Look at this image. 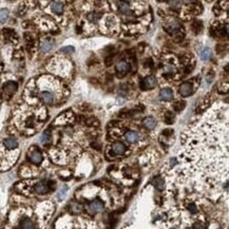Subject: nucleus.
<instances>
[{"instance_id":"1","label":"nucleus","mask_w":229,"mask_h":229,"mask_svg":"<svg viewBox=\"0 0 229 229\" xmlns=\"http://www.w3.org/2000/svg\"><path fill=\"white\" fill-rule=\"evenodd\" d=\"M54 185L53 182H40L38 184H36L35 186V191L37 192L38 194H45L47 192L50 191L52 189V186Z\"/></svg>"},{"instance_id":"2","label":"nucleus","mask_w":229,"mask_h":229,"mask_svg":"<svg viewBox=\"0 0 229 229\" xmlns=\"http://www.w3.org/2000/svg\"><path fill=\"white\" fill-rule=\"evenodd\" d=\"M158 80L154 76H148L141 81V89L143 90H150L156 87Z\"/></svg>"},{"instance_id":"3","label":"nucleus","mask_w":229,"mask_h":229,"mask_svg":"<svg viewBox=\"0 0 229 229\" xmlns=\"http://www.w3.org/2000/svg\"><path fill=\"white\" fill-rule=\"evenodd\" d=\"M193 86H192V84H190V82H184V84H181V87H179V94L182 95L183 97H187V96H190L192 93H193Z\"/></svg>"},{"instance_id":"4","label":"nucleus","mask_w":229,"mask_h":229,"mask_svg":"<svg viewBox=\"0 0 229 229\" xmlns=\"http://www.w3.org/2000/svg\"><path fill=\"white\" fill-rule=\"evenodd\" d=\"M28 156H29V159L31 162H32L33 164H40L41 162H42V154L39 150H37V149H35V150H32L31 152H29L28 154Z\"/></svg>"},{"instance_id":"5","label":"nucleus","mask_w":229,"mask_h":229,"mask_svg":"<svg viewBox=\"0 0 229 229\" xmlns=\"http://www.w3.org/2000/svg\"><path fill=\"white\" fill-rule=\"evenodd\" d=\"M104 203L100 200H94L93 202L90 203L89 205V210L91 213H96V212H100L102 210H104Z\"/></svg>"},{"instance_id":"6","label":"nucleus","mask_w":229,"mask_h":229,"mask_svg":"<svg viewBox=\"0 0 229 229\" xmlns=\"http://www.w3.org/2000/svg\"><path fill=\"white\" fill-rule=\"evenodd\" d=\"M40 99H41V102H45V105H51L54 102L55 97H54L53 93H51V92H49V91H45L40 94Z\"/></svg>"},{"instance_id":"7","label":"nucleus","mask_w":229,"mask_h":229,"mask_svg":"<svg viewBox=\"0 0 229 229\" xmlns=\"http://www.w3.org/2000/svg\"><path fill=\"white\" fill-rule=\"evenodd\" d=\"M112 151L114 154H117V155H120V154H123L126 151V146L123 145L120 141H116L112 145Z\"/></svg>"},{"instance_id":"8","label":"nucleus","mask_w":229,"mask_h":229,"mask_svg":"<svg viewBox=\"0 0 229 229\" xmlns=\"http://www.w3.org/2000/svg\"><path fill=\"white\" fill-rule=\"evenodd\" d=\"M17 84L15 81H7L6 84H3V90L7 94H13L17 90Z\"/></svg>"},{"instance_id":"9","label":"nucleus","mask_w":229,"mask_h":229,"mask_svg":"<svg viewBox=\"0 0 229 229\" xmlns=\"http://www.w3.org/2000/svg\"><path fill=\"white\" fill-rule=\"evenodd\" d=\"M125 137L129 143H136L138 140V138H140V135L135 131H127L125 133Z\"/></svg>"},{"instance_id":"10","label":"nucleus","mask_w":229,"mask_h":229,"mask_svg":"<svg viewBox=\"0 0 229 229\" xmlns=\"http://www.w3.org/2000/svg\"><path fill=\"white\" fill-rule=\"evenodd\" d=\"M161 98L163 100H166V102L171 100L172 98H173V92H172V90L169 89V88L162 90L161 91Z\"/></svg>"},{"instance_id":"11","label":"nucleus","mask_w":229,"mask_h":229,"mask_svg":"<svg viewBox=\"0 0 229 229\" xmlns=\"http://www.w3.org/2000/svg\"><path fill=\"white\" fill-rule=\"evenodd\" d=\"M129 70V63L125 60H120L117 63L116 65V71L119 72V73L126 74V72Z\"/></svg>"},{"instance_id":"12","label":"nucleus","mask_w":229,"mask_h":229,"mask_svg":"<svg viewBox=\"0 0 229 229\" xmlns=\"http://www.w3.org/2000/svg\"><path fill=\"white\" fill-rule=\"evenodd\" d=\"M153 186L155 187L158 191H163L165 189V181L163 177H161V176L155 177V179H153Z\"/></svg>"},{"instance_id":"13","label":"nucleus","mask_w":229,"mask_h":229,"mask_svg":"<svg viewBox=\"0 0 229 229\" xmlns=\"http://www.w3.org/2000/svg\"><path fill=\"white\" fill-rule=\"evenodd\" d=\"M143 123L148 130H152L156 126V120L154 119L153 117H146L145 119L143 120Z\"/></svg>"},{"instance_id":"14","label":"nucleus","mask_w":229,"mask_h":229,"mask_svg":"<svg viewBox=\"0 0 229 229\" xmlns=\"http://www.w3.org/2000/svg\"><path fill=\"white\" fill-rule=\"evenodd\" d=\"M3 145L6 146L7 149H15L18 147V143L17 140H15V138H12V137H9V138H6L3 141Z\"/></svg>"},{"instance_id":"15","label":"nucleus","mask_w":229,"mask_h":229,"mask_svg":"<svg viewBox=\"0 0 229 229\" xmlns=\"http://www.w3.org/2000/svg\"><path fill=\"white\" fill-rule=\"evenodd\" d=\"M52 11L56 14H61L63 12V4L60 1L52 2Z\"/></svg>"},{"instance_id":"16","label":"nucleus","mask_w":229,"mask_h":229,"mask_svg":"<svg viewBox=\"0 0 229 229\" xmlns=\"http://www.w3.org/2000/svg\"><path fill=\"white\" fill-rule=\"evenodd\" d=\"M119 12L125 15H130V6L128 1H123L119 3Z\"/></svg>"},{"instance_id":"17","label":"nucleus","mask_w":229,"mask_h":229,"mask_svg":"<svg viewBox=\"0 0 229 229\" xmlns=\"http://www.w3.org/2000/svg\"><path fill=\"white\" fill-rule=\"evenodd\" d=\"M53 45H54V41L52 39L45 40L42 42V45H41V51H42V52H48V51L51 50V48L53 47Z\"/></svg>"},{"instance_id":"18","label":"nucleus","mask_w":229,"mask_h":229,"mask_svg":"<svg viewBox=\"0 0 229 229\" xmlns=\"http://www.w3.org/2000/svg\"><path fill=\"white\" fill-rule=\"evenodd\" d=\"M20 226H21L22 229H34V225H33V222L30 220V218H25L20 222Z\"/></svg>"},{"instance_id":"19","label":"nucleus","mask_w":229,"mask_h":229,"mask_svg":"<svg viewBox=\"0 0 229 229\" xmlns=\"http://www.w3.org/2000/svg\"><path fill=\"white\" fill-rule=\"evenodd\" d=\"M209 105H210V99H209V98L207 99V97H206V98L204 99V102H203L202 104H201L200 106L197 107V113H202L203 111H204V110H206V108L209 106Z\"/></svg>"},{"instance_id":"20","label":"nucleus","mask_w":229,"mask_h":229,"mask_svg":"<svg viewBox=\"0 0 229 229\" xmlns=\"http://www.w3.org/2000/svg\"><path fill=\"white\" fill-rule=\"evenodd\" d=\"M201 58L203 59V60H207V59L210 58V56H211V51H210V49L208 48H205L204 50L201 52Z\"/></svg>"},{"instance_id":"21","label":"nucleus","mask_w":229,"mask_h":229,"mask_svg":"<svg viewBox=\"0 0 229 229\" xmlns=\"http://www.w3.org/2000/svg\"><path fill=\"white\" fill-rule=\"evenodd\" d=\"M174 122V115L173 113L167 111L165 113V123H168V125H171V123H173Z\"/></svg>"},{"instance_id":"22","label":"nucleus","mask_w":229,"mask_h":229,"mask_svg":"<svg viewBox=\"0 0 229 229\" xmlns=\"http://www.w3.org/2000/svg\"><path fill=\"white\" fill-rule=\"evenodd\" d=\"M7 18H9V11H7L6 9H2L1 11H0V22H1V24L6 22L7 20Z\"/></svg>"},{"instance_id":"23","label":"nucleus","mask_w":229,"mask_h":229,"mask_svg":"<svg viewBox=\"0 0 229 229\" xmlns=\"http://www.w3.org/2000/svg\"><path fill=\"white\" fill-rule=\"evenodd\" d=\"M100 17H102V14H99V13H95V12L90 13V14L88 15V19L92 22H97V20H98Z\"/></svg>"},{"instance_id":"24","label":"nucleus","mask_w":229,"mask_h":229,"mask_svg":"<svg viewBox=\"0 0 229 229\" xmlns=\"http://www.w3.org/2000/svg\"><path fill=\"white\" fill-rule=\"evenodd\" d=\"M185 107V102H176L173 104V109L176 112H181Z\"/></svg>"},{"instance_id":"25","label":"nucleus","mask_w":229,"mask_h":229,"mask_svg":"<svg viewBox=\"0 0 229 229\" xmlns=\"http://www.w3.org/2000/svg\"><path fill=\"white\" fill-rule=\"evenodd\" d=\"M203 29V24L201 21H193L192 22V30L194 31V32H200V31H202Z\"/></svg>"},{"instance_id":"26","label":"nucleus","mask_w":229,"mask_h":229,"mask_svg":"<svg viewBox=\"0 0 229 229\" xmlns=\"http://www.w3.org/2000/svg\"><path fill=\"white\" fill-rule=\"evenodd\" d=\"M70 207H71V211L74 213H78L81 211V206L77 204V203H72Z\"/></svg>"},{"instance_id":"27","label":"nucleus","mask_w":229,"mask_h":229,"mask_svg":"<svg viewBox=\"0 0 229 229\" xmlns=\"http://www.w3.org/2000/svg\"><path fill=\"white\" fill-rule=\"evenodd\" d=\"M87 125L91 126V127H98L99 126V120L96 119V118H90V119L87 120Z\"/></svg>"},{"instance_id":"28","label":"nucleus","mask_w":229,"mask_h":229,"mask_svg":"<svg viewBox=\"0 0 229 229\" xmlns=\"http://www.w3.org/2000/svg\"><path fill=\"white\" fill-rule=\"evenodd\" d=\"M40 140H41V143H42V144H48L49 141L51 140V135H50V133H49L48 131H47V132H45V133L42 134V136H41Z\"/></svg>"},{"instance_id":"29","label":"nucleus","mask_w":229,"mask_h":229,"mask_svg":"<svg viewBox=\"0 0 229 229\" xmlns=\"http://www.w3.org/2000/svg\"><path fill=\"white\" fill-rule=\"evenodd\" d=\"M67 191H68V188H67V187H63V188L60 189V191L58 192V199L59 200H63V197H66Z\"/></svg>"},{"instance_id":"30","label":"nucleus","mask_w":229,"mask_h":229,"mask_svg":"<svg viewBox=\"0 0 229 229\" xmlns=\"http://www.w3.org/2000/svg\"><path fill=\"white\" fill-rule=\"evenodd\" d=\"M169 4H171V7L172 9H174V10H179V7H181V4H182V2H179V1H170L169 2Z\"/></svg>"},{"instance_id":"31","label":"nucleus","mask_w":229,"mask_h":229,"mask_svg":"<svg viewBox=\"0 0 229 229\" xmlns=\"http://www.w3.org/2000/svg\"><path fill=\"white\" fill-rule=\"evenodd\" d=\"M188 210L191 213H197V206H195L194 204H190L188 206Z\"/></svg>"},{"instance_id":"32","label":"nucleus","mask_w":229,"mask_h":229,"mask_svg":"<svg viewBox=\"0 0 229 229\" xmlns=\"http://www.w3.org/2000/svg\"><path fill=\"white\" fill-rule=\"evenodd\" d=\"M25 11H27V9H25V6H24V4H20L19 7H18V14L19 15H24Z\"/></svg>"},{"instance_id":"33","label":"nucleus","mask_w":229,"mask_h":229,"mask_svg":"<svg viewBox=\"0 0 229 229\" xmlns=\"http://www.w3.org/2000/svg\"><path fill=\"white\" fill-rule=\"evenodd\" d=\"M61 52H65V53H72V52H74V48H73V47H66V48L61 49Z\"/></svg>"},{"instance_id":"34","label":"nucleus","mask_w":229,"mask_h":229,"mask_svg":"<svg viewBox=\"0 0 229 229\" xmlns=\"http://www.w3.org/2000/svg\"><path fill=\"white\" fill-rule=\"evenodd\" d=\"M192 229H206L205 225H203L202 223H195L193 225V227H192Z\"/></svg>"},{"instance_id":"35","label":"nucleus","mask_w":229,"mask_h":229,"mask_svg":"<svg viewBox=\"0 0 229 229\" xmlns=\"http://www.w3.org/2000/svg\"><path fill=\"white\" fill-rule=\"evenodd\" d=\"M172 133H173V130H170V129H167V130H164L163 131V134L164 135H167V136L171 135Z\"/></svg>"},{"instance_id":"36","label":"nucleus","mask_w":229,"mask_h":229,"mask_svg":"<svg viewBox=\"0 0 229 229\" xmlns=\"http://www.w3.org/2000/svg\"><path fill=\"white\" fill-rule=\"evenodd\" d=\"M112 59H113L112 56H109V57H108L106 60H105V63H106L107 66H111L112 65Z\"/></svg>"},{"instance_id":"37","label":"nucleus","mask_w":229,"mask_h":229,"mask_svg":"<svg viewBox=\"0 0 229 229\" xmlns=\"http://www.w3.org/2000/svg\"><path fill=\"white\" fill-rule=\"evenodd\" d=\"M91 146L93 147L94 149H97V150H100V145L99 144H96V143H92Z\"/></svg>"}]
</instances>
